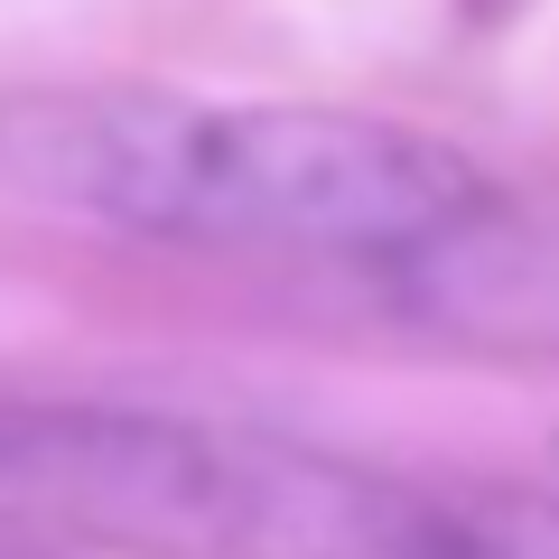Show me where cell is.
<instances>
[{
	"mask_svg": "<svg viewBox=\"0 0 559 559\" xmlns=\"http://www.w3.org/2000/svg\"><path fill=\"white\" fill-rule=\"evenodd\" d=\"M0 187L150 242L382 271L495 205L485 168L439 131L326 103H197L150 84L0 94Z\"/></svg>",
	"mask_w": 559,
	"mask_h": 559,
	"instance_id": "obj_1",
	"label": "cell"
},
{
	"mask_svg": "<svg viewBox=\"0 0 559 559\" xmlns=\"http://www.w3.org/2000/svg\"><path fill=\"white\" fill-rule=\"evenodd\" d=\"M0 532L57 559H429L439 495L242 419L0 401Z\"/></svg>",
	"mask_w": 559,
	"mask_h": 559,
	"instance_id": "obj_2",
	"label": "cell"
},
{
	"mask_svg": "<svg viewBox=\"0 0 559 559\" xmlns=\"http://www.w3.org/2000/svg\"><path fill=\"white\" fill-rule=\"evenodd\" d=\"M401 308L457 345L495 355H559V224L550 215H503L485 205L448 242L401 261Z\"/></svg>",
	"mask_w": 559,
	"mask_h": 559,
	"instance_id": "obj_3",
	"label": "cell"
},
{
	"mask_svg": "<svg viewBox=\"0 0 559 559\" xmlns=\"http://www.w3.org/2000/svg\"><path fill=\"white\" fill-rule=\"evenodd\" d=\"M429 559H559V495H439Z\"/></svg>",
	"mask_w": 559,
	"mask_h": 559,
	"instance_id": "obj_4",
	"label": "cell"
},
{
	"mask_svg": "<svg viewBox=\"0 0 559 559\" xmlns=\"http://www.w3.org/2000/svg\"><path fill=\"white\" fill-rule=\"evenodd\" d=\"M0 559H57V550H38V540H10V532H0Z\"/></svg>",
	"mask_w": 559,
	"mask_h": 559,
	"instance_id": "obj_5",
	"label": "cell"
}]
</instances>
